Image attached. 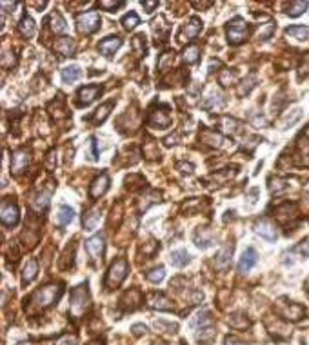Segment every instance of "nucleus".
<instances>
[{"instance_id":"nucleus-1","label":"nucleus","mask_w":309,"mask_h":345,"mask_svg":"<svg viewBox=\"0 0 309 345\" xmlns=\"http://www.w3.org/2000/svg\"><path fill=\"white\" fill-rule=\"evenodd\" d=\"M60 294H62L60 285L51 284V285H46V287H42V289H38L37 293H33V296L29 298V302L38 309H46L57 302L58 298H60Z\"/></svg>"},{"instance_id":"nucleus-2","label":"nucleus","mask_w":309,"mask_h":345,"mask_svg":"<svg viewBox=\"0 0 309 345\" xmlns=\"http://www.w3.org/2000/svg\"><path fill=\"white\" fill-rule=\"evenodd\" d=\"M128 262L124 260V258H119V260H115L113 265L110 267V271H108V274H106V280H104V287L108 289V291H111V289H117L120 284H122L124 280H126V276H128Z\"/></svg>"},{"instance_id":"nucleus-3","label":"nucleus","mask_w":309,"mask_h":345,"mask_svg":"<svg viewBox=\"0 0 309 345\" xmlns=\"http://www.w3.org/2000/svg\"><path fill=\"white\" fill-rule=\"evenodd\" d=\"M247 35H249V28H247L246 20H244V19L237 17V19H233L231 22H228V40H229V44L238 46V44H242L244 40H246Z\"/></svg>"},{"instance_id":"nucleus-4","label":"nucleus","mask_w":309,"mask_h":345,"mask_svg":"<svg viewBox=\"0 0 309 345\" xmlns=\"http://www.w3.org/2000/svg\"><path fill=\"white\" fill-rule=\"evenodd\" d=\"M87 303H89V291H87V284H82L71 291V311L75 314H82L86 311Z\"/></svg>"},{"instance_id":"nucleus-5","label":"nucleus","mask_w":309,"mask_h":345,"mask_svg":"<svg viewBox=\"0 0 309 345\" xmlns=\"http://www.w3.org/2000/svg\"><path fill=\"white\" fill-rule=\"evenodd\" d=\"M76 26H78V31L84 35H91L95 33L100 26V17L96 11H86L76 17Z\"/></svg>"},{"instance_id":"nucleus-6","label":"nucleus","mask_w":309,"mask_h":345,"mask_svg":"<svg viewBox=\"0 0 309 345\" xmlns=\"http://www.w3.org/2000/svg\"><path fill=\"white\" fill-rule=\"evenodd\" d=\"M148 124L151 128L166 129L171 124V117H169V107L167 105H160L158 109H151L148 117Z\"/></svg>"},{"instance_id":"nucleus-7","label":"nucleus","mask_w":309,"mask_h":345,"mask_svg":"<svg viewBox=\"0 0 309 345\" xmlns=\"http://www.w3.org/2000/svg\"><path fill=\"white\" fill-rule=\"evenodd\" d=\"M0 218H2V223L8 227H13L19 223L20 214H19V207L17 203L13 202L11 198L2 200V211H0Z\"/></svg>"},{"instance_id":"nucleus-8","label":"nucleus","mask_w":309,"mask_h":345,"mask_svg":"<svg viewBox=\"0 0 309 345\" xmlns=\"http://www.w3.org/2000/svg\"><path fill=\"white\" fill-rule=\"evenodd\" d=\"M193 329L196 331V334L204 340L205 336L210 338V336H213V320H211L210 312H200L198 316L195 318V321H193Z\"/></svg>"},{"instance_id":"nucleus-9","label":"nucleus","mask_w":309,"mask_h":345,"mask_svg":"<svg viewBox=\"0 0 309 345\" xmlns=\"http://www.w3.org/2000/svg\"><path fill=\"white\" fill-rule=\"evenodd\" d=\"M86 251L89 258L93 262L102 260V255H104V237L102 235H95L86 242Z\"/></svg>"},{"instance_id":"nucleus-10","label":"nucleus","mask_w":309,"mask_h":345,"mask_svg":"<svg viewBox=\"0 0 309 345\" xmlns=\"http://www.w3.org/2000/svg\"><path fill=\"white\" fill-rule=\"evenodd\" d=\"M108 189H110V176L106 175V173H102V175L96 176V178L93 180V184H91L89 198H93V200L100 198L102 194H106V191Z\"/></svg>"},{"instance_id":"nucleus-11","label":"nucleus","mask_w":309,"mask_h":345,"mask_svg":"<svg viewBox=\"0 0 309 345\" xmlns=\"http://www.w3.org/2000/svg\"><path fill=\"white\" fill-rule=\"evenodd\" d=\"M233 249H235V246L229 242V244H226V246L217 253V256H215V265H217V269H228L229 264H231Z\"/></svg>"},{"instance_id":"nucleus-12","label":"nucleus","mask_w":309,"mask_h":345,"mask_svg":"<svg viewBox=\"0 0 309 345\" xmlns=\"http://www.w3.org/2000/svg\"><path fill=\"white\" fill-rule=\"evenodd\" d=\"M29 164V153L26 149H19V151L13 153V158H11V171L15 175H20L22 171L28 167Z\"/></svg>"},{"instance_id":"nucleus-13","label":"nucleus","mask_w":309,"mask_h":345,"mask_svg":"<svg viewBox=\"0 0 309 345\" xmlns=\"http://www.w3.org/2000/svg\"><path fill=\"white\" fill-rule=\"evenodd\" d=\"M102 93L100 85H86L78 91V104L80 105H89L95 98H98V95Z\"/></svg>"},{"instance_id":"nucleus-14","label":"nucleus","mask_w":309,"mask_h":345,"mask_svg":"<svg viewBox=\"0 0 309 345\" xmlns=\"http://www.w3.org/2000/svg\"><path fill=\"white\" fill-rule=\"evenodd\" d=\"M200 28H202V22H200V19L193 17V19H191L187 24L182 26L180 35H178V40H180V42H185V38H195L196 35H198Z\"/></svg>"},{"instance_id":"nucleus-15","label":"nucleus","mask_w":309,"mask_h":345,"mask_svg":"<svg viewBox=\"0 0 309 345\" xmlns=\"http://www.w3.org/2000/svg\"><path fill=\"white\" fill-rule=\"evenodd\" d=\"M255 264H257V253H255L253 247H247V249L244 251L240 262H238V271H240V273H247V271H251L253 267H255Z\"/></svg>"},{"instance_id":"nucleus-16","label":"nucleus","mask_w":309,"mask_h":345,"mask_svg":"<svg viewBox=\"0 0 309 345\" xmlns=\"http://www.w3.org/2000/svg\"><path fill=\"white\" fill-rule=\"evenodd\" d=\"M120 46H122V40H120L119 37H108L98 44V51L102 53V55H106V57H111Z\"/></svg>"},{"instance_id":"nucleus-17","label":"nucleus","mask_w":309,"mask_h":345,"mask_svg":"<svg viewBox=\"0 0 309 345\" xmlns=\"http://www.w3.org/2000/svg\"><path fill=\"white\" fill-rule=\"evenodd\" d=\"M257 233L262 238H266V240H269V242L276 240V229L269 220H262V222H258L257 223Z\"/></svg>"},{"instance_id":"nucleus-18","label":"nucleus","mask_w":309,"mask_h":345,"mask_svg":"<svg viewBox=\"0 0 309 345\" xmlns=\"http://www.w3.org/2000/svg\"><path fill=\"white\" fill-rule=\"evenodd\" d=\"M55 51H57L58 55H62V57H69V55H73V51H75V42H73L71 38H60V40H57V44H55Z\"/></svg>"},{"instance_id":"nucleus-19","label":"nucleus","mask_w":309,"mask_h":345,"mask_svg":"<svg viewBox=\"0 0 309 345\" xmlns=\"http://www.w3.org/2000/svg\"><path fill=\"white\" fill-rule=\"evenodd\" d=\"M137 293H138V289H131L129 293H126L122 296V307L124 309H129V311H133V309H137L138 305H140V302H142V296L140 298H135L133 300V296H137Z\"/></svg>"},{"instance_id":"nucleus-20","label":"nucleus","mask_w":309,"mask_h":345,"mask_svg":"<svg viewBox=\"0 0 309 345\" xmlns=\"http://www.w3.org/2000/svg\"><path fill=\"white\" fill-rule=\"evenodd\" d=\"M200 138H202V142L210 144V146H213V147H220L224 142L222 135L217 131H211V129H204L202 135H200Z\"/></svg>"},{"instance_id":"nucleus-21","label":"nucleus","mask_w":309,"mask_h":345,"mask_svg":"<svg viewBox=\"0 0 309 345\" xmlns=\"http://www.w3.org/2000/svg\"><path fill=\"white\" fill-rule=\"evenodd\" d=\"M19 31L20 35L24 38H31L35 35V31H37V26H35V20L31 19V17H24V19L20 20L19 24Z\"/></svg>"},{"instance_id":"nucleus-22","label":"nucleus","mask_w":309,"mask_h":345,"mask_svg":"<svg viewBox=\"0 0 309 345\" xmlns=\"http://www.w3.org/2000/svg\"><path fill=\"white\" fill-rule=\"evenodd\" d=\"M73 218H75V211H73L71 207H67V205H60V207H58L57 223L60 227H64V225H67L69 222H73Z\"/></svg>"},{"instance_id":"nucleus-23","label":"nucleus","mask_w":309,"mask_h":345,"mask_svg":"<svg viewBox=\"0 0 309 345\" xmlns=\"http://www.w3.org/2000/svg\"><path fill=\"white\" fill-rule=\"evenodd\" d=\"M37 273H38V265L37 260H29L24 267V273H22V284H31L35 278H37Z\"/></svg>"},{"instance_id":"nucleus-24","label":"nucleus","mask_w":309,"mask_h":345,"mask_svg":"<svg viewBox=\"0 0 309 345\" xmlns=\"http://www.w3.org/2000/svg\"><path fill=\"white\" fill-rule=\"evenodd\" d=\"M282 314H284L287 320H300V318L304 316V307L302 305H298V303H289L287 307L282 311Z\"/></svg>"},{"instance_id":"nucleus-25","label":"nucleus","mask_w":309,"mask_h":345,"mask_svg":"<svg viewBox=\"0 0 309 345\" xmlns=\"http://www.w3.org/2000/svg\"><path fill=\"white\" fill-rule=\"evenodd\" d=\"M62 76V82L64 84H73V82H76L78 78H80V69L76 66H69V67H64L60 73Z\"/></svg>"},{"instance_id":"nucleus-26","label":"nucleus","mask_w":309,"mask_h":345,"mask_svg":"<svg viewBox=\"0 0 309 345\" xmlns=\"http://www.w3.org/2000/svg\"><path fill=\"white\" fill-rule=\"evenodd\" d=\"M113 105H115L113 100H111V102H106V104L100 105V107L95 111V117L91 119V120H93V124H102V122H104V120L108 119V117H110V111L113 109Z\"/></svg>"},{"instance_id":"nucleus-27","label":"nucleus","mask_w":309,"mask_h":345,"mask_svg":"<svg viewBox=\"0 0 309 345\" xmlns=\"http://www.w3.org/2000/svg\"><path fill=\"white\" fill-rule=\"evenodd\" d=\"M149 305H151L153 309H160V311H173V303L169 302L166 296H162V294H155V296L151 298Z\"/></svg>"},{"instance_id":"nucleus-28","label":"nucleus","mask_w":309,"mask_h":345,"mask_svg":"<svg viewBox=\"0 0 309 345\" xmlns=\"http://www.w3.org/2000/svg\"><path fill=\"white\" fill-rule=\"evenodd\" d=\"M98 220H100V209H91V211H87L84 214V227H86L87 231H93L96 227V223H98Z\"/></svg>"},{"instance_id":"nucleus-29","label":"nucleus","mask_w":309,"mask_h":345,"mask_svg":"<svg viewBox=\"0 0 309 345\" xmlns=\"http://www.w3.org/2000/svg\"><path fill=\"white\" fill-rule=\"evenodd\" d=\"M309 35V29L305 26H291L285 29V37H293L296 40H305Z\"/></svg>"},{"instance_id":"nucleus-30","label":"nucleus","mask_w":309,"mask_h":345,"mask_svg":"<svg viewBox=\"0 0 309 345\" xmlns=\"http://www.w3.org/2000/svg\"><path fill=\"white\" fill-rule=\"evenodd\" d=\"M49 26H51V29L55 33H64V31H66V20H64V17H62L60 13H51V17H49Z\"/></svg>"},{"instance_id":"nucleus-31","label":"nucleus","mask_w":309,"mask_h":345,"mask_svg":"<svg viewBox=\"0 0 309 345\" xmlns=\"http://www.w3.org/2000/svg\"><path fill=\"white\" fill-rule=\"evenodd\" d=\"M211 242H213V237H211V233L208 231V229H198L195 235V244L198 247H210Z\"/></svg>"},{"instance_id":"nucleus-32","label":"nucleus","mask_w":309,"mask_h":345,"mask_svg":"<svg viewBox=\"0 0 309 345\" xmlns=\"http://www.w3.org/2000/svg\"><path fill=\"white\" fill-rule=\"evenodd\" d=\"M171 264L176 265V267H184V265L189 264V255H187V251H184V249L173 251L171 253Z\"/></svg>"},{"instance_id":"nucleus-33","label":"nucleus","mask_w":309,"mask_h":345,"mask_svg":"<svg viewBox=\"0 0 309 345\" xmlns=\"http://www.w3.org/2000/svg\"><path fill=\"white\" fill-rule=\"evenodd\" d=\"M173 62H175V51H166L160 57V60H158V69L160 71H167L173 66Z\"/></svg>"},{"instance_id":"nucleus-34","label":"nucleus","mask_w":309,"mask_h":345,"mask_svg":"<svg viewBox=\"0 0 309 345\" xmlns=\"http://www.w3.org/2000/svg\"><path fill=\"white\" fill-rule=\"evenodd\" d=\"M48 203H49V191H46V193H40L37 198H35L33 209L37 211V213H42L44 209L48 207Z\"/></svg>"},{"instance_id":"nucleus-35","label":"nucleus","mask_w":309,"mask_h":345,"mask_svg":"<svg viewBox=\"0 0 309 345\" xmlns=\"http://www.w3.org/2000/svg\"><path fill=\"white\" fill-rule=\"evenodd\" d=\"M133 49H135V55L137 57H144L146 55V37L144 35H137L133 37Z\"/></svg>"},{"instance_id":"nucleus-36","label":"nucleus","mask_w":309,"mask_h":345,"mask_svg":"<svg viewBox=\"0 0 309 345\" xmlns=\"http://www.w3.org/2000/svg\"><path fill=\"white\" fill-rule=\"evenodd\" d=\"M198 53H200V48L198 46H187V48L184 49V60L187 62V64H195V62H198Z\"/></svg>"},{"instance_id":"nucleus-37","label":"nucleus","mask_w":309,"mask_h":345,"mask_svg":"<svg viewBox=\"0 0 309 345\" xmlns=\"http://www.w3.org/2000/svg\"><path fill=\"white\" fill-rule=\"evenodd\" d=\"M305 10H307V2H291V4H287V11L285 13L289 17H298Z\"/></svg>"},{"instance_id":"nucleus-38","label":"nucleus","mask_w":309,"mask_h":345,"mask_svg":"<svg viewBox=\"0 0 309 345\" xmlns=\"http://www.w3.org/2000/svg\"><path fill=\"white\" fill-rule=\"evenodd\" d=\"M151 28H153V31L157 33V37H160L162 38V33L160 31H164V35L169 31V28L166 26V20H164V17H158V19H155L151 22Z\"/></svg>"},{"instance_id":"nucleus-39","label":"nucleus","mask_w":309,"mask_h":345,"mask_svg":"<svg viewBox=\"0 0 309 345\" xmlns=\"http://www.w3.org/2000/svg\"><path fill=\"white\" fill-rule=\"evenodd\" d=\"M255 82H257V78H255V75L247 76L246 80L242 82L244 85H240V87H238V95H240V96L247 95V93H249V91H251L253 87H255Z\"/></svg>"},{"instance_id":"nucleus-40","label":"nucleus","mask_w":309,"mask_h":345,"mask_svg":"<svg viewBox=\"0 0 309 345\" xmlns=\"http://www.w3.org/2000/svg\"><path fill=\"white\" fill-rule=\"evenodd\" d=\"M138 22H140V19H138L137 13H128L126 17L122 19V26L126 29H133L135 26H138Z\"/></svg>"},{"instance_id":"nucleus-41","label":"nucleus","mask_w":309,"mask_h":345,"mask_svg":"<svg viewBox=\"0 0 309 345\" xmlns=\"http://www.w3.org/2000/svg\"><path fill=\"white\" fill-rule=\"evenodd\" d=\"M164 276H166V271H164V267H155L153 271H149L148 273V280L149 282H162L164 280Z\"/></svg>"},{"instance_id":"nucleus-42","label":"nucleus","mask_w":309,"mask_h":345,"mask_svg":"<svg viewBox=\"0 0 309 345\" xmlns=\"http://www.w3.org/2000/svg\"><path fill=\"white\" fill-rule=\"evenodd\" d=\"M144 153H146L148 158H158V156H160L158 146L155 142H146V146H144Z\"/></svg>"},{"instance_id":"nucleus-43","label":"nucleus","mask_w":309,"mask_h":345,"mask_svg":"<svg viewBox=\"0 0 309 345\" xmlns=\"http://www.w3.org/2000/svg\"><path fill=\"white\" fill-rule=\"evenodd\" d=\"M295 251L296 253H300L304 258H309V238H304V240L300 242L298 246L295 247Z\"/></svg>"},{"instance_id":"nucleus-44","label":"nucleus","mask_w":309,"mask_h":345,"mask_svg":"<svg viewBox=\"0 0 309 345\" xmlns=\"http://www.w3.org/2000/svg\"><path fill=\"white\" fill-rule=\"evenodd\" d=\"M100 8H102V10H119V8H122L124 6V2L122 0H119V2H108V0H102V2H100Z\"/></svg>"},{"instance_id":"nucleus-45","label":"nucleus","mask_w":309,"mask_h":345,"mask_svg":"<svg viewBox=\"0 0 309 345\" xmlns=\"http://www.w3.org/2000/svg\"><path fill=\"white\" fill-rule=\"evenodd\" d=\"M231 80H233V73H231V71H228V69H226V71L220 73V84H222V85H229V84H231Z\"/></svg>"},{"instance_id":"nucleus-46","label":"nucleus","mask_w":309,"mask_h":345,"mask_svg":"<svg viewBox=\"0 0 309 345\" xmlns=\"http://www.w3.org/2000/svg\"><path fill=\"white\" fill-rule=\"evenodd\" d=\"M176 167L184 173V175H189V173H193V164H185V162H178L176 164Z\"/></svg>"},{"instance_id":"nucleus-47","label":"nucleus","mask_w":309,"mask_h":345,"mask_svg":"<svg viewBox=\"0 0 309 345\" xmlns=\"http://www.w3.org/2000/svg\"><path fill=\"white\" fill-rule=\"evenodd\" d=\"M76 343H78V341H76L75 336H64L57 345H76Z\"/></svg>"},{"instance_id":"nucleus-48","label":"nucleus","mask_w":309,"mask_h":345,"mask_svg":"<svg viewBox=\"0 0 309 345\" xmlns=\"http://www.w3.org/2000/svg\"><path fill=\"white\" fill-rule=\"evenodd\" d=\"M142 6H144V10L148 11V13H153V10H157V8H158V2H146V0H144Z\"/></svg>"},{"instance_id":"nucleus-49","label":"nucleus","mask_w":309,"mask_h":345,"mask_svg":"<svg viewBox=\"0 0 309 345\" xmlns=\"http://www.w3.org/2000/svg\"><path fill=\"white\" fill-rule=\"evenodd\" d=\"M133 332L137 336H140L142 332H146V327H144V325H133Z\"/></svg>"},{"instance_id":"nucleus-50","label":"nucleus","mask_w":309,"mask_h":345,"mask_svg":"<svg viewBox=\"0 0 309 345\" xmlns=\"http://www.w3.org/2000/svg\"><path fill=\"white\" fill-rule=\"evenodd\" d=\"M176 138H178L176 135H175V137H167L166 138V146H173V144H176Z\"/></svg>"},{"instance_id":"nucleus-51","label":"nucleus","mask_w":309,"mask_h":345,"mask_svg":"<svg viewBox=\"0 0 309 345\" xmlns=\"http://www.w3.org/2000/svg\"><path fill=\"white\" fill-rule=\"evenodd\" d=\"M195 8H198V10H204V8H210L211 6V2H204V4H200V2H195Z\"/></svg>"},{"instance_id":"nucleus-52","label":"nucleus","mask_w":309,"mask_h":345,"mask_svg":"<svg viewBox=\"0 0 309 345\" xmlns=\"http://www.w3.org/2000/svg\"><path fill=\"white\" fill-rule=\"evenodd\" d=\"M226 345H246V343H240V341L231 340V338H228V340H226Z\"/></svg>"},{"instance_id":"nucleus-53","label":"nucleus","mask_w":309,"mask_h":345,"mask_svg":"<svg viewBox=\"0 0 309 345\" xmlns=\"http://www.w3.org/2000/svg\"><path fill=\"white\" fill-rule=\"evenodd\" d=\"M305 287H307V293H309V278H307V282H305Z\"/></svg>"},{"instance_id":"nucleus-54","label":"nucleus","mask_w":309,"mask_h":345,"mask_svg":"<svg viewBox=\"0 0 309 345\" xmlns=\"http://www.w3.org/2000/svg\"><path fill=\"white\" fill-rule=\"evenodd\" d=\"M91 345H98V343H91Z\"/></svg>"}]
</instances>
